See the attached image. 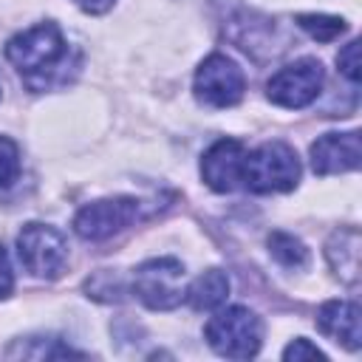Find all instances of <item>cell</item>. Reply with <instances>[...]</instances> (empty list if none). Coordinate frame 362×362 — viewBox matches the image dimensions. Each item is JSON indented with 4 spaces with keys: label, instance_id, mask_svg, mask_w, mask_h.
<instances>
[{
    "label": "cell",
    "instance_id": "obj_1",
    "mask_svg": "<svg viewBox=\"0 0 362 362\" xmlns=\"http://www.w3.org/2000/svg\"><path fill=\"white\" fill-rule=\"evenodd\" d=\"M6 59L17 68L28 90L40 93L68 85L79 71L82 54L71 48L57 23H37L6 42Z\"/></svg>",
    "mask_w": 362,
    "mask_h": 362
},
{
    "label": "cell",
    "instance_id": "obj_2",
    "mask_svg": "<svg viewBox=\"0 0 362 362\" xmlns=\"http://www.w3.org/2000/svg\"><path fill=\"white\" fill-rule=\"evenodd\" d=\"M300 181V158L286 141H263L243 158L240 184L257 195L288 192Z\"/></svg>",
    "mask_w": 362,
    "mask_h": 362
},
{
    "label": "cell",
    "instance_id": "obj_3",
    "mask_svg": "<svg viewBox=\"0 0 362 362\" xmlns=\"http://www.w3.org/2000/svg\"><path fill=\"white\" fill-rule=\"evenodd\" d=\"M206 342L212 345L215 354L229 356V359H249L260 351L263 342V325L260 317L243 305H229L218 311L206 328Z\"/></svg>",
    "mask_w": 362,
    "mask_h": 362
},
{
    "label": "cell",
    "instance_id": "obj_4",
    "mask_svg": "<svg viewBox=\"0 0 362 362\" xmlns=\"http://www.w3.org/2000/svg\"><path fill=\"white\" fill-rule=\"evenodd\" d=\"M184 266L175 257H150L133 272V291L153 311H170L187 297Z\"/></svg>",
    "mask_w": 362,
    "mask_h": 362
},
{
    "label": "cell",
    "instance_id": "obj_5",
    "mask_svg": "<svg viewBox=\"0 0 362 362\" xmlns=\"http://www.w3.org/2000/svg\"><path fill=\"white\" fill-rule=\"evenodd\" d=\"M17 257L28 274L54 280L68 266V243L48 223H25L17 235Z\"/></svg>",
    "mask_w": 362,
    "mask_h": 362
},
{
    "label": "cell",
    "instance_id": "obj_6",
    "mask_svg": "<svg viewBox=\"0 0 362 362\" xmlns=\"http://www.w3.org/2000/svg\"><path fill=\"white\" fill-rule=\"evenodd\" d=\"M144 215V204L139 198H102V201H90L85 204L76 218H74V232L82 240H107L116 232L127 229L130 223H136Z\"/></svg>",
    "mask_w": 362,
    "mask_h": 362
},
{
    "label": "cell",
    "instance_id": "obj_7",
    "mask_svg": "<svg viewBox=\"0 0 362 362\" xmlns=\"http://www.w3.org/2000/svg\"><path fill=\"white\" fill-rule=\"evenodd\" d=\"M246 88V76L238 68L235 59L223 57V54H209L198 71H195V99L206 107H232L240 102Z\"/></svg>",
    "mask_w": 362,
    "mask_h": 362
},
{
    "label": "cell",
    "instance_id": "obj_8",
    "mask_svg": "<svg viewBox=\"0 0 362 362\" xmlns=\"http://www.w3.org/2000/svg\"><path fill=\"white\" fill-rule=\"evenodd\" d=\"M325 82V71L317 59H297L286 68H280L277 74H272V79L266 82V96L280 105V107H305L311 105Z\"/></svg>",
    "mask_w": 362,
    "mask_h": 362
},
{
    "label": "cell",
    "instance_id": "obj_9",
    "mask_svg": "<svg viewBox=\"0 0 362 362\" xmlns=\"http://www.w3.org/2000/svg\"><path fill=\"white\" fill-rule=\"evenodd\" d=\"M246 147L238 139H218L201 158V178L215 192H232L240 187Z\"/></svg>",
    "mask_w": 362,
    "mask_h": 362
},
{
    "label": "cell",
    "instance_id": "obj_10",
    "mask_svg": "<svg viewBox=\"0 0 362 362\" xmlns=\"http://www.w3.org/2000/svg\"><path fill=\"white\" fill-rule=\"evenodd\" d=\"M362 158V141L359 130L348 133H325L311 144V170L317 175H334V173H351L359 167Z\"/></svg>",
    "mask_w": 362,
    "mask_h": 362
},
{
    "label": "cell",
    "instance_id": "obj_11",
    "mask_svg": "<svg viewBox=\"0 0 362 362\" xmlns=\"http://www.w3.org/2000/svg\"><path fill=\"white\" fill-rule=\"evenodd\" d=\"M317 325L325 337L345 345L348 351H359L362 328H359V305L348 300H328L317 311Z\"/></svg>",
    "mask_w": 362,
    "mask_h": 362
},
{
    "label": "cell",
    "instance_id": "obj_12",
    "mask_svg": "<svg viewBox=\"0 0 362 362\" xmlns=\"http://www.w3.org/2000/svg\"><path fill=\"white\" fill-rule=\"evenodd\" d=\"M325 257L342 283L356 286L359 283V229L354 226L337 229L325 243Z\"/></svg>",
    "mask_w": 362,
    "mask_h": 362
},
{
    "label": "cell",
    "instance_id": "obj_13",
    "mask_svg": "<svg viewBox=\"0 0 362 362\" xmlns=\"http://www.w3.org/2000/svg\"><path fill=\"white\" fill-rule=\"evenodd\" d=\"M226 297H229V277H226V272L206 269L201 277L192 280V286L187 288L184 300H189V305L195 311H212V308L223 305Z\"/></svg>",
    "mask_w": 362,
    "mask_h": 362
},
{
    "label": "cell",
    "instance_id": "obj_14",
    "mask_svg": "<svg viewBox=\"0 0 362 362\" xmlns=\"http://www.w3.org/2000/svg\"><path fill=\"white\" fill-rule=\"evenodd\" d=\"M269 255L286 266V269H303L308 266V249L300 238L288 235V232H272L269 235Z\"/></svg>",
    "mask_w": 362,
    "mask_h": 362
},
{
    "label": "cell",
    "instance_id": "obj_15",
    "mask_svg": "<svg viewBox=\"0 0 362 362\" xmlns=\"http://www.w3.org/2000/svg\"><path fill=\"white\" fill-rule=\"evenodd\" d=\"M297 25L303 31H308L320 42H331V40H337L348 28L342 17H328V14H300L297 17Z\"/></svg>",
    "mask_w": 362,
    "mask_h": 362
},
{
    "label": "cell",
    "instance_id": "obj_16",
    "mask_svg": "<svg viewBox=\"0 0 362 362\" xmlns=\"http://www.w3.org/2000/svg\"><path fill=\"white\" fill-rule=\"evenodd\" d=\"M20 178V150L8 136H0V189Z\"/></svg>",
    "mask_w": 362,
    "mask_h": 362
},
{
    "label": "cell",
    "instance_id": "obj_17",
    "mask_svg": "<svg viewBox=\"0 0 362 362\" xmlns=\"http://www.w3.org/2000/svg\"><path fill=\"white\" fill-rule=\"evenodd\" d=\"M40 348H17L8 356H28V359H42V356H85L82 351H74L68 345H62L57 337H37Z\"/></svg>",
    "mask_w": 362,
    "mask_h": 362
},
{
    "label": "cell",
    "instance_id": "obj_18",
    "mask_svg": "<svg viewBox=\"0 0 362 362\" xmlns=\"http://www.w3.org/2000/svg\"><path fill=\"white\" fill-rule=\"evenodd\" d=\"M337 65L339 71L356 85L359 82V40H351L339 54H337Z\"/></svg>",
    "mask_w": 362,
    "mask_h": 362
},
{
    "label": "cell",
    "instance_id": "obj_19",
    "mask_svg": "<svg viewBox=\"0 0 362 362\" xmlns=\"http://www.w3.org/2000/svg\"><path fill=\"white\" fill-rule=\"evenodd\" d=\"M283 359H294V362H300V359H325V354L317 348V345H311L305 337H297L286 351H283Z\"/></svg>",
    "mask_w": 362,
    "mask_h": 362
},
{
    "label": "cell",
    "instance_id": "obj_20",
    "mask_svg": "<svg viewBox=\"0 0 362 362\" xmlns=\"http://www.w3.org/2000/svg\"><path fill=\"white\" fill-rule=\"evenodd\" d=\"M14 288V274H11V263H8V255L6 249L0 246V300L8 297Z\"/></svg>",
    "mask_w": 362,
    "mask_h": 362
},
{
    "label": "cell",
    "instance_id": "obj_21",
    "mask_svg": "<svg viewBox=\"0 0 362 362\" xmlns=\"http://www.w3.org/2000/svg\"><path fill=\"white\" fill-rule=\"evenodd\" d=\"M113 3H116V0H76V6L85 8L88 14H102V11H107Z\"/></svg>",
    "mask_w": 362,
    "mask_h": 362
}]
</instances>
